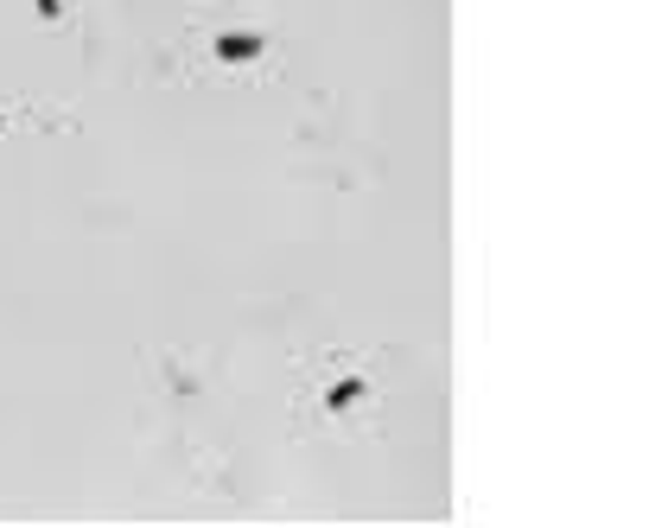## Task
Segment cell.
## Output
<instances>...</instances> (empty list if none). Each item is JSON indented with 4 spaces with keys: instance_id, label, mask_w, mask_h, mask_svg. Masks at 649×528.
<instances>
[{
    "instance_id": "cell-1",
    "label": "cell",
    "mask_w": 649,
    "mask_h": 528,
    "mask_svg": "<svg viewBox=\"0 0 649 528\" xmlns=\"http://www.w3.org/2000/svg\"><path fill=\"white\" fill-rule=\"evenodd\" d=\"M210 51H217L223 64H255L261 51H268V39H261V32H217V45H210Z\"/></svg>"
},
{
    "instance_id": "cell-2",
    "label": "cell",
    "mask_w": 649,
    "mask_h": 528,
    "mask_svg": "<svg viewBox=\"0 0 649 528\" xmlns=\"http://www.w3.org/2000/svg\"><path fill=\"white\" fill-rule=\"evenodd\" d=\"M357 401H363V382H357V376H344V382H331V389H325V408H331V414L357 408Z\"/></svg>"
},
{
    "instance_id": "cell-3",
    "label": "cell",
    "mask_w": 649,
    "mask_h": 528,
    "mask_svg": "<svg viewBox=\"0 0 649 528\" xmlns=\"http://www.w3.org/2000/svg\"><path fill=\"white\" fill-rule=\"evenodd\" d=\"M32 7H39V20H58V13H64V0H32Z\"/></svg>"
},
{
    "instance_id": "cell-4",
    "label": "cell",
    "mask_w": 649,
    "mask_h": 528,
    "mask_svg": "<svg viewBox=\"0 0 649 528\" xmlns=\"http://www.w3.org/2000/svg\"><path fill=\"white\" fill-rule=\"evenodd\" d=\"M0 128H7V115H0Z\"/></svg>"
}]
</instances>
